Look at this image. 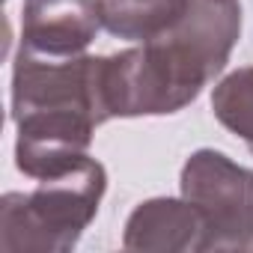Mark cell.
Here are the masks:
<instances>
[{"instance_id": "5b68a950", "label": "cell", "mask_w": 253, "mask_h": 253, "mask_svg": "<svg viewBox=\"0 0 253 253\" xmlns=\"http://www.w3.org/2000/svg\"><path fill=\"white\" fill-rule=\"evenodd\" d=\"M101 24V0H24L21 48L42 57H78Z\"/></svg>"}, {"instance_id": "6da1fadb", "label": "cell", "mask_w": 253, "mask_h": 253, "mask_svg": "<svg viewBox=\"0 0 253 253\" xmlns=\"http://www.w3.org/2000/svg\"><path fill=\"white\" fill-rule=\"evenodd\" d=\"M241 30L238 0H191L185 15L140 48L104 57L107 116L173 113L223 69Z\"/></svg>"}, {"instance_id": "3957f363", "label": "cell", "mask_w": 253, "mask_h": 253, "mask_svg": "<svg viewBox=\"0 0 253 253\" xmlns=\"http://www.w3.org/2000/svg\"><path fill=\"white\" fill-rule=\"evenodd\" d=\"M104 194V167L89 155L66 173L39 179L30 194L0 203V250H69L95 217Z\"/></svg>"}, {"instance_id": "277c9868", "label": "cell", "mask_w": 253, "mask_h": 253, "mask_svg": "<svg viewBox=\"0 0 253 253\" xmlns=\"http://www.w3.org/2000/svg\"><path fill=\"white\" fill-rule=\"evenodd\" d=\"M182 194L203 214L209 247L253 250V173L223 152L200 149L182 170Z\"/></svg>"}, {"instance_id": "8992f818", "label": "cell", "mask_w": 253, "mask_h": 253, "mask_svg": "<svg viewBox=\"0 0 253 253\" xmlns=\"http://www.w3.org/2000/svg\"><path fill=\"white\" fill-rule=\"evenodd\" d=\"M128 250H209L203 214L185 200H149L125 226Z\"/></svg>"}, {"instance_id": "ba28073f", "label": "cell", "mask_w": 253, "mask_h": 253, "mask_svg": "<svg viewBox=\"0 0 253 253\" xmlns=\"http://www.w3.org/2000/svg\"><path fill=\"white\" fill-rule=\"evenodd\" d=\"M214 116L232 134H238L253 152V69H238L226 75L211 95Z\"/></svg>"}, {"instance_id": "7a4b0ae2", "label": "cell", "mask_w": 253, "mask_h": 253, "mask_svg": "<svg viewBox=\"0 0 253 253\" xmlns=\"http://www.w3.org/2000/svg\"><path fill=\"white\" fill-rule=\"evenodd\" d=\"M104 57H42L18 51L12 72L15 164L30 179H48L86 158L92 128L107 116L101 86Z\"/></svg>"}, {"instance_id": "52a82bcc", "label": "cell", "mask_w": 253, "mask_h": 253, "mask_svg": "<svg viewBox=\"0 0 253 253\" xmlns=\"http://www.w3.org/2000/svg\"><path fill=\"white\" fill-rule=\"evenodd\" d=\"M191 0H101V21L119 39L149 42L170 30Z\"/></svg>"}]
</instances>
